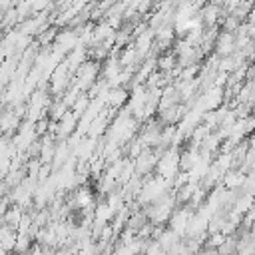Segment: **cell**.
<instances>
[{"label": "cell", "instance_id": "5", "mask_svg": "<svg viewBox=\"0 0 255 255\" xmlns=\"http://www.w3.org/2000/svg\"><path fill=\"white\" fill-rule=\"evenodd\" d=\"M213 46H215V52H217L219 58L231 56L235 52V34H231V32H219L217 38H215V42H213Z\"/></svg>", "mask_w": 255, "mask_h": 255}, {"label": "cell", "instance_id": "13", "mask_svg": "<svg viewBox=\"0 0 255 255\" xmlns=\"http://www.w3.org/2000/svg\"><path fill=\"white\" fill-rule=\"evenodd\" d=\"M4 149H6V137H2V135H0V153H2Z\"/></svg>", "mask_w": 255, "mask_h": 255}, {"label": "cell", "instance_id": "11", "mask_svg": "<svg viewBox=\"0 0 255 255\" xmlns=\"http://www.w3.org/2000/svg\"><path fill=\"white\" fill-rule=\"evenodd\" d=\"M173 66H175V56H173V54H161V56L157 58V68H159V72L169 74V72L173 70Z\"/></svg>", "mask_w": 255, "mask_h": 255}, {"label": "cell", "instance_id": "15", "mask_svg": "<svg viewBox=\"0 0 255 255\" xmlns=\"http://www.w3.org/2000/svg\"><path fill=\"white\" fill-rule=\"evenodd\" d=\"M0 255H6V251H0Z\"/></svg>", "mask_w": 255, "mask_h": 255}, {"label": "cell", "instance_id": "6", "mask_svg": "<svg viewBox=\"0 0 255 255\" xmlns=\"http://www.w3.org/2000/svg\"><path fill=\"white\" fill-rule=\"evenodd\" d=\"M243 177H245V173H243L241 169H229V171L221 177V185H223L225 189H229V191H235V189L241 187Z\"/></svg>", "mask_w": 255, "mask_h": 255}, {"label": "cell", "instance_id": "4", "mask_svg": "<svg viewBox=\"0 0 255 255\" xmlns=\"http://www.w3.org/2000/svg\"><path fill=\"white\" fill-rule=\"evenodd\" d=\"M157 163V153L153 149H141V153L133 159V171L137 175H147Z\"/></svg>", "mask_w": 255, "mask_h": 255}, {"label": "cell", "instance_id": "12", "mask_svg": "<svg viewBox=\"0 0 255 255\" xmlns=\"http://www.w3.org/2000/svg\"><path fill=\"white\" fill-rule=\"evenodd\" d=\"M52 255H74V253H72V249H70V247H60V249H58V251H54Z\"/></svg>", "mask_w": 255, "mask_h": 255}, {"label": "cell", "instance_id": "9", "mask_svg": "<svg viewBox=\"0 0 255 255\" xmlns=\"http://www.w3.org/2000/svg\"><path fill=\"white\" fill-rule=\"evenodd\" d=\"M217 14H219V8H217V4H209V6H205L203 10H201V22H205L207 26H213L215 22H217Z\"/></svg>", "mask_w": 255, "mask_h": 255}, {"label": "cell", "instance_id": "3", "mask_svg": "<svg viewBox=\"0 0 255 255\" xmlns=\"http://www.w3.org/2000/svg\"><path fill=\"white\" fill-rule=\"evenodd\" d=\"M191 213H193V209H191L189 205H183V207H179V209H173V213H171L169 219H167V221H169V227H167V229H171L173 233H177L179 237H183Z\"/></svg>", "mask_w": 255, "mask_h": 255}, {"label": "cell", "instance_id": "1", "mask_svg": "<svg viewBox=\"0 0 255 255\" xmlns=\"http://www.w3.org/2000/svg\"><path fill=\"white\" fill-rule=\"evenodd\" d=\"M169 185H171V181H169V179H163V177H159V175L147 177V179L141 183L139 191H137V203H147V205H151L153 201H157L159 197H163V195L167 193Z\"/></svg>", "mask_w": 255, "mask_h": 255}, {"label": "cell", "instance_id": "14", "mask_svg": "<svg viewBox=\"0 0 255 255\" xmlns=\"http://www.w3.org/2000/svg\"><path fill=\"white\" fill-rule=\"evenodd\" d=\"M0 159H2V163H8V159H6V157H2V155H0Z\"/></svg>", "mask_w": 255, "mask_h": 255}, {"label": "cell", "instance_id": "8", "mask_svg": "<svg viewBox=\"0 0 255 255\" xmlns=\"http://www.w3.org/2000/svg\"><path fill=\"white\" fill-rule=\"evenodd\" d=\"M253 207V193H239L235 199H233V211L243 215L245 211H249Z\"/></svg>", "mask_w": 255, "mask_h": 255}, {"label": "cell", "instance_id": "10", "mask_svg": "<svg viewBox=\"0 0 255 255\" xmlns=\"http://www.w3.org/2000/svg\"><path fill=\"white\" fill-rule=\"evenodd\" d=\"M76 126V116L74 114H70V112H64V118H62V122H60V129H58V133L60 135H66V133H70L72 131V128Z\"/></svg>", "mask_w": 255, "mask_h": 255}, {"label": "cell", "instance_id": "2", "mask_svg": "<svg viewBox=\"0 0 255 255\" xmlns=\"http://www.w3.org/2000/svg\"><path fill=\"white\" fill-rule=\"evenodd\" d=\"M177 159H179V153L175 151V147L171 145V147H167L163 153H161V157L157 159V163H155V169H157V175L159 177H163V179H173V175L177 173Z\"/></svg>", "mask_w": 255, "mask_h": 255}, {"label": "cell", "instance_id": "7", "mask_svg": "<svg viewBox=\"0 0 255 255\" xmlns=\"http://www.w3.org/2000/svg\"><path fill=\"white\" fill-rule=\"evenodd\" d=\"M92 203H94V197H92L88 187H80L76 191V195H74V201H72V205L78 207V209H90Z\"/></svg>", "mask_w": 255, "mask_h": 255}]
</instances>
